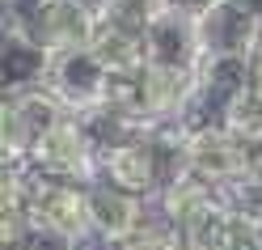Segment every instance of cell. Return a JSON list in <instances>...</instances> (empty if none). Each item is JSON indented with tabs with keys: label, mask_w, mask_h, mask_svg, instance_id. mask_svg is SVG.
I'll list each match as a JSON object with an SVG mask.
<instances>
[{
	"label": "cell",
	"mask_w": 262,
	"mask_h": 250,
	"mask_svg": "<svg viewBox=\"0 0 262 250\" xmlns=\"http://www.w3.org/2000/svg\"><path fill=\"white\" fill-rule=\"evenodd\" d=\"M72 119L63 102L51 93V89H26V93H9L5 98V123H0V140H5V165L21 170L30 165V153L42 136Z\"/></svg>",
	"instance_id": "1"
},
{
	"label": "cell",
	"mask_w": 262,
	"mask_h": 250,
	"mask_svg": "<svg viewBox=\"0 0 262 250\" xmlns=\"http://www.w3.org/2000/svg\"><path fill=\"white\" fill-rule=\"evenodd\" d=\"M63 110L85 119V114L102 110L110 102V68L102 64V55L93 47H76V51H59L51 55V68H47V85Z\"/></svg>",
	"instance_id": "2"
},
{
	"label": "cell",
	"mask_w": 262,
	"mask_h": 250,
	"mask_svg": "<svg viewBox=\"0 0 262 250\" xmlns=\"http://www.w3.org/2000/svg\"><path fill=\"white\" fill-rule=\"evenodd\" d=\"M30 225L63 246H80L93 238L89 225V187L80 182H55L34 174V195H30Z\"/></svg>",
	"instance_id": "3"
},
{
	"label": "cell",
	"mask_w": 262,
	"mask_h": 250,
	"mask_svg": "<svg viewBox=\"0 0 262 250\" xmlns=\"http://www.w3.org/2000/svg\"><path fill=\"white\" fill-rule=\"evenodd\" d=\"M30 170L38 178H55V182H80V187H89V182L102 178V153L93 148L85 123L76 119H63L51 136H42L34 144V153H30Z\"/></svg>",
	"instance_id": "4"
},
{
	"label": "cell",
	"mask_w": 262,
	"mask_h": 250,
	"mask_svg": "<svg viewBox=\"0 0 262 250\" xmlns=\"http://www.w3.org/2000/svg\"><path fill=\"white\" fill-rule=\"evenodd\" d=\"M144 55L148 68L165 72H199L203 64V43H199V22L182 17V13L161 9L144 30Z\"/></svg>",
	"instance_id": "5"
},
{
	"label": "cell",
	"mask_w": 262,
	"mask_h": 250,
	"mask_svg": "<svg viewBox=\"0 0 262 250\" xmlns=\"http://www.w3.org/2000/svg\"><path fill=\"white\" fill-rule=\"evenodd\" d=\"M182 157H186V174L203 178V182H211V187H220V191L245 174V170H241V140H237L224 123L186 131Z\"/></svg>",
	"instance_id": "6"
},
{
	"label": "cell",
	"mask_w": 262,
	"mask_h": 250,
	"mask_svg": "<svg viewBox=\"0 0 262 250\" xmlns=\"http://www.w3.org/2000/svg\"><path fill=\"white\" fill-rule=\"evenodd\" d=\"M144 204H148V199L127 195V191L110 187V182H102V178L89 182V225H93V238H102L106 246L127 242L136 229L148 225Z\"/></svg>",
	"instance_id": "7"
},
{
	"label": "cell",
	"mask_w": 262,
	"mask_h": 250,
	"mask_svg": "<svg viewBox=\"0 0 262 250\" xmlns=\"http://www.w3.org/2000/svg\"><path fill=\"white\" fill-rule=\"evenodd\" d=\"M199 43H203V55H258L262 51V22H254L237 5L220 0L211 13L199 17Z\"/></svg>",
	"instance_id": "8"
},
{
	"label": "cell",
	"mask_w": 262,
	"mask_h": 250,
	"mask_svg": "<svg viewBox=\"0 0 262 250\" xmlns=\"http://www.w3.org/2000/svg\"><path fill=\"white\" fill-rule=\"evenodd\" d=\"M157 204H161V221H169L186 238L203 216H211L224 204V191L211 187V182H203V178H194V174H182V178H173L169 187L161 191Z\"/></svg>",
	"instance_id": "9"
},
{
	"label": "cell",
	"mask_w": 262,
	"mask_h": 250,
	"mask_svg": "<svg viewBox=\"0 0 262 250\" xmlns=\"http://www.w3.org/2000/svg\"><path fill=\"white\" fill-rule=\"evenodd\" d=\"M47 68H51V51H47V47L30 43L21 34H5V55H0L5 98L9 93H26V89H42L47 85Z\"/></svg>",
	"instance_id": "10"
},
{
	"label": "cell",
	"mask_w": 262,
	"mask_h": 250,
	"mask_svg": "<svg viewBox=\"0 0 262 250\" xmlns=\"http://www.w3.org/2000/svg\"><path fill=\"white\" fill-rule=\"evenodd\" d=\"M93 51L102 55V64L119 76V72H140L148 55H144V34L127 26H114V22H97V34H93Z\"/></svg>",
	"instance_id": "11"
},
{
	"label": "cell",
	"mask_w": 262,
	"mask_h": 250,
	"mask_svg": "<svg viewBox=\"0 0 262 250\" xmlns=\"http://www.w3.org/2000/svg\"><path fill=\"white\" fill-rule=\"evenodd\" d=\"M224 204L233 208L245 225L262 229V178L258 174H241L237 182H228L224 187Z\"/></svg>",
	"instance_id": "12"
},
{
	"label": "cell",
	"mask_w": 262,
	"mask_h": 250,
	"mask_svg": "<svg viewBox=\"0 0 262 250\" xmlns=\"http://www.w3.org/2000/svg\"><path fill=\"white\" fill-rule=\"evenodd\" d=\"M224 127L233 131L237 140H245V136H258V131H262V93H258V89H245V93H237L233 102L224 106Z\"/></svg>",
	"instance_id": "13"
},
{
	"label": "cell",
	"mask_w": 262,
	"mask_h": 250,
	"mask_svg": "<svg viewBox=\"0 0 262 250\" xmlns=\"http://www.w3.org/2000/svg\"><path fill=\"white\" fill-rule=\"evenodd\" d=\"M182 233H178L169 221H148L144 229H136L127 242L119 246H110V250H182Z\"/></svg>",
	"instance_id": "14"
},
{
	"label": "cell",
	"mask_w": 262,
	"mask_h": 250,
	"mask_svg": "<svg viewBox=\"0 0 262 250\" xmlns=\"http://www.w3.org/2000/svg\"><path fill=\"white\" fill-rule=\"evenodd\" d=\"M220 0H161V9H169V13H182V17H190V22H199L203 13H211Z\"/></svg>",
	"instance_id": "15"
},
{
	"label": "cell",
	"mask_w": 262,
	"mask_h": 250,
	"mask_svg": "<svg viewBox=\"0 0 262 250\" xmlns=\"http://www.w3.org/2000/svg\"><path fill=\"white\" fill-rule=\"evenodd\" d=\"M241 170L262 178V131H258V136H245V140H241Z\"/></svg>",
	"instance_id": "16"
},
{
	"label": "cell",
	"mask_w": 262,
	"mask_h": 250,
	"mask_svg": "<svg viewBox=\"0 0 262 250\" xmlns=\"http://www.w3.org/2000/svg\"><path fill=\"white\" fill-rule=\"evenodd\" d=\"M63 5L80 9V13H85V17H93V22H106V17H110V9L119 5V0H63Z\"/></svg>",
	"instance_id": "17"
},
{
	"label": "cell",
	"mask_w": 262,
	"mask_h": 250,
	"mask_svg": "<svg viewBox=\"0 0 262 250\" xmlns=\"http://www.w3.org/2000/svg\"><path fill=\"white\" fill-rule=\"evenodd\" d=\"M228 5H237L241 13H250L254 22H262V0H228Z\"/></svg>",
	"instance_id": "18"
},
{
	"label": "cell",
	"mask_w": 262,
	"mask_h": 250,
	"mask_svg": "<svg viewBox=\"0 0 262 250\" xmlns=\"http://www.w3.org/2000/svg\"><path fill=\"white\" fill-rule=\"evenodd\" d=\"M250 89H258V93H262V51L250 60Z\"/></svg>",
	"instance_id": "19"
},
{
	"label": "cell",
	"mask_w": 262,
	"mask_h": 250,
	"mask_svg": "<svg viewBox=\"0 0 262 250\" xmlns=\"http://www.w3.org/2000/svg\"><path fill=\"white\" fill-rule=\"evenodd\" d=\"M182 250H199V246H194V242H182Z\"/></svg>",
	"instance_id": "20"
}]
</instances>
